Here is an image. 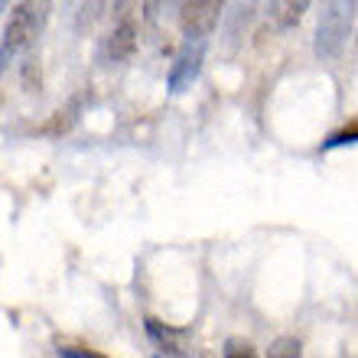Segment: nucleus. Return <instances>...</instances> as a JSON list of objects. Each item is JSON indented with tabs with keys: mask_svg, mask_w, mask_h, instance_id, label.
<instances>
[{
	"mask_svg": "<svg viewBox=\"0 0 358 358\" xmlns=\"http://www.w3.org/2000/svg\"><path fill=\"white\" fill-rule=\"evenodd\" d=\"M202 59H206V43H182V49L176 52V62L170 66V78H166V85L170 92H186L192 82L199 78L202 72Z\"/></svg>",
	"mask_w": 358,
	"mask_h": 358,
	"instance_id": "4",
	"label": "nucleus"
},
{
	"mask_svg": "<svg viewBox=\"0 0 358 358\" xmlns=\"http://www.w3.org/2000/svg\"><path fill=\"white\" fill-rule=\"evenodd\" d=\"M358 141V121H352L349 127H342L339 134H332L329 141H322V150H332V147H345V143Z\"/></svg>",
	"mask_w": 358,
	"mask_h": 358,
	"instance_id": "10",
	"label": "nucleus"
},
{
	"mask_svg": "<svg viewBox=\"0 0 358 358\" xmlns=\"http://www.w3.org/2000/svg\"><path fill=\"white\" fill-rule=\"evenodd\" d=\"M222 20V3L218 0H192L179 7V27L189 43H206V36Z\"/></svg>",
	"mask_w": 358,
	"mask_h": 358,
	"instance_id": "3",
	"label": "nucleus"
},
{
	"mask_svg": "<svg viewBox=\"0 0 358 358\" xmlns=\"http://www.w3.org/2000/svg\"><path fill=\"white\" fill-rule=\"evenodd\" d=\"M147 332H150L157 342H163L166 345V352H176V339L182 336V329H170V326H163L160 320H153V316H147Z\"/></svg>",
	"mask_w": 358,
	"mask_h": 358,
	"instance_id": "7",
	"label": "nucleus"
},
{
	"mask_svg": "<svg viewBox=\"0 0 358 358\" xmlns=\"http://www.w3.org/2000/svg\"><path fill=\"white\" fill-rule=\"evenodd\" d=\"M306 10H310V3H306V0H283V3H271V7H267V13H271V20L280 29H290V27H296V23H300Z\"/></svg>",
	"mask_w": 358,
	"mask_h": 358,
	"instance_id": "6",
	"label": "nucleus"
},
{
	"mask_svg": "<svg viewBox=\"0 0 358 358\" xmlns=\"http://www.w3.org/2000/svg\"><path fill=\"white\" fill-rule=\"evenodd\" d=\"M59 358H108L94 349H78V345H59Z\"/></svg>",
	"mask_w": 358,
	"mask_h": 358,
	"instance_id": "11",
	"label": "nucleus"
},
{
	"mask_svg": "<svg viewBox=\"0 0 358 358\" xmlns=\"http://www.w3.org/2000/svg\"><path fill=\"white\" fill-rule=\"evenodd\" d=\"M157 358H163V355H157Z\"/></svg>",
	"mask_w": 358,
	"mask_h": 358,
	"instance_id": "13",
	"label": "nucleus"
},
{
	"mask_svg": "<svg viewBox=\"0 0 358 358\" xmlns=\"http://www.w3.org/2000/svg\"><path fill=\"white\" fill-rule=\"evenodd\" d=\"M267 358H303V342L296 336H280V339L271 342Z\"/></svg>",
	"mask_w": 358,
	"mask_h": 358,
	"instance_id": "8",
	"label": "nucleus"
},
{
	"mask_svg": "<svg viewBox=\"0 0 358 358\" xmlns=\"http://www.w3.org/2000/svg\"><path fill=\"white\" fill-rule=\"evenodd\" d=\"M179 358H189V355H179Z\"/></svg>",
	"mask_w": 358,
	"mask_h": 358,
	"instance_id": "12",
	"label": "nucleus"
},
{
	"mask_svg": "<svg viewBox=\"0 0 358 358\" xmlns=\"http://www.w3.org/2000/svg\"><path fill=\"white\" fill-rule=\"evenodd\" d=\"M134 49H137V29H134V23H121V27H114V33L104 43V56L111 62H124L134 56Z\"/></svg>",
	"mask_w": 358,
	"mask_h": 358,
	"instance_id": "5",
	"label": "nucleus"
},
{
	"mask_svg": "<svg viewBox=\"0 0 358 358\" xmlns=\"http://www.w3.org/2000/svg\"><path fill=\"white\" fill-rule=\"evenodd\" d=\"M222 358H261L257 355V349L251 345V342H245V339H228L225 342V349H222Z\"/></svg>",
	"mask_w": 358,
	"mask_h": 358,
	"instance_id": "9",
	"label": "nucleus"
},
{
	"mask_svg": "<svg viewBox=\"0 0 358 358\" xmlns=\"http://www.w3.org/2000/svg\"><path fill=\"white\" fill-rule=\"evenodd\" d=\"M355 3H329L322 7V17H320V27H316V56L322 62H329L342 52L345 39L352 33V20H355Z\"/></svg>",
	"mask_w": 358,
	"mask_h": 358,
	"instance_id": "1",
	"label": "nucleus"
},
{
	"mask_svg": "<svg viewBox=\"0 0 358 358\" xmlns=\"http://www.w3.org/2000/svg\"><path fill=\"white\" fill-rule=\"evenodd\" d=\"M43 23H46V7L43 3H17L7 20V27H3L0 49H7L10 56H17L20 49L36 43V36L43 33Z\"/></svg>",
	"mask_w": 358,
	"mask_h": 358,
	"instance_id": "2",
	"label": "nucleus"
}]
</instances>
